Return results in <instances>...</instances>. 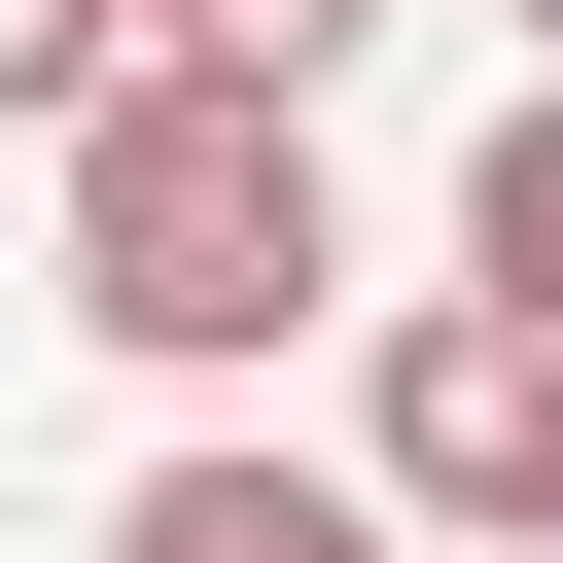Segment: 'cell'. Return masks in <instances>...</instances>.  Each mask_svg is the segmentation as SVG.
Listing matches in <instances>:
<instances>
[{
  "instance_id": "cell-1",
  "label": "cell",
  "mask_w": 563,
  "mask_h": 563,
  "mask_svg": "<svg viewBox=\"0 0 563 563\" xmlns=\"http://www.w3.org/2000/svg\"><path fill=\"white\" fill-rule=\"evenodd\" d=\"M70 317H106L141 387H246L282 317H352V246H317V106L106 70V106H70Z\"/></svg>"
},
{
  "instance_id": "cell-2",
  "label": "cell",
  "mask_w": 563,
  "mask_h": 563,
  "mask_svg": "<svg viewBox=\"0 0 563 563\" xmlns=\"http://www.w3.org/2000/svg\"><path fill=\"white\" fill-rule=\"evenodd\" d=\"M352 493H387V528H528V563H563V352L422 282V317H387V387H352Z\"/></svg>"
},
{
  "instance_id": "cell-3",
  "label": "cell",
  "mask_w": 563,
  "mask_h": 563,
  "mask_svg": "<svg viewBox=\"0 0 563 563\" xmlns=\"http://www.w3.org/2000/svg\"><path fill=\"white\" fill-rule=\"evenodd\" d=\"M106 563H422V528H387L352 457H141V493H106Z\"/></svg>"
},
{
  "instance_id": "cell-4",
  "label": "cell",
  "mask_w": 563,
  "mask_h": 563,
  "mask_svg": "<svg viewBox=\"0 0 563 563\" xmlns=\"http://www.w3.org/2000/svg\"><path fill=\"white\" fill-rule=\"evenodd\" d=\"M457 317H528V352H563V70L457 141Z\"/></svg>"
},
{
  "instance_id": "cell-5",
  "label": "cell",
  "mask_w": 563,
  "mask_h": 563,
  "mask_svg": "<svg viewBox=\"0 0 563 563\" xmlns=\"http://www.w3.org/2000/svg\"><path fill=\"white\" fill-rule=\"evenodd\" d=\"M352 35H387V0H141V70H211V106H317Z\"/></svg>"
},
{
  "instance_id": "cell-6",
  "label": "cell",
  "mask_w": 563,
  "mask_h": 563,
  "mask_svg": "<svg viewBox=\"0 0 563 563\" xmlns=\"http://www.w3.org/2000/svg\"><path fill=\"white\" fill-rule=\"evenodd\" d=\"M106 70H141V0H0V106H35V141H70Z\"/></svg>"
},
{
  "instance_id": "cell-7",
  "label": "cell",
  "mask_w": 563,
  "mask_h": 563,
  "mask_svg": "<svg viewBox=\"0 0 563 563\" xmlns=\"http://www.w3.org/2000/svg\"><path fill=\"white\" fill-rule=\"evenodd\" d=\"M528 70H563V0H528Z\"/></svg>"
}]
</instances>
